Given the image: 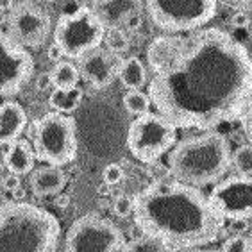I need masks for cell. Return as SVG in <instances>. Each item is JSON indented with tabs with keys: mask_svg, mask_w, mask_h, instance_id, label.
<instances>
[{
	"mask_svg": "<svg viewBox=\"0 0 252 252\" xmlns=\"http://www.w3.org/2000/svg\"><path fill=\"white\" fill-rule=\"evenodd\" d=\"M34 72V59L24 45L0 29V97L18 93Z\"/></svg>",
	"mask_w": 252,
	"mask_h": 252,
	"instance_id": "10",
	"label": "cell"
},
{
	"mask_svg": "<svg viewBox=\"0 0 252 252\" xmlns=\"http://www.w3.org/2000/svg\"><path fill=\"white\" fill-rule=\"evenodd\" d=\"M140 25H141V13H140V15H134L131 20H129V22H127L126 31H134V29H138Z\"/></svg>",
	"mask_w": 252,
	"mask_h": 252,
	"instance_id": "34",
	"label": "cell"
},
{
	"mask_svg": "<svg viewBox=\"0 0 252 252\" xmlns=\"http://www.w3.org/2000/svg\"><path fill=\"white\" fill-rule=\"evenodd\" d=\"M52 77H50V72H45L41 73L38 77V81H36V88H38L39 92H45V90H49V88H52Z\"/></svg>",
	"mask_w": 252,
	"mask_h": 252,
	"instance_id": "31",
	"label": "cell"
},
{
	"mask_svg": "<svg viewBox=\"0 0 252 252\" xmlns=\"http://www.w3.org/2000/svg\"><path fill=\"white\" fill-rule=\"evenodd\" d=\"M34 161H36V154H34L32 145H29L25 140H15L9 143L7 151L4 156V163L9 168L11 174L16 175H25L32 172Z\"/></svg>",
	"mask_w": 252,
	"mask_h": 252,
	"instance_id": "17",
	"label": "cell"
},
{
	"mask_svg": "<svg viewBox=\"0 0 252 252\" xmlns=\"http://www.w3.org/2000/svg\"><path fill=\"white\" fill-rule=\"evenodd\" d=\"M249 252H252V227H251V233H249Z\"/></svg>",
	"mask_w": 252,
	"mask_h": 252,
	"instance_id": "38",
	"label": "cell"
},
{
	"mask_svg": "<svg viewBox=\"0 0 252 252\" xmlns=\"http://www.w3.org/2000/svg\"><path fill=\"white\" fill-rule=\"evenodd\" d=\"M208 199L223 220L242 222L252 219V175L219 181Z\"/></svg>",
	"mask_w": 252,
	"mask_h": 252,
	"instance_id": "11",
	"label": "cell"
},
{
	"mask_svg": "<svg viewBox=\"0 0 252 252\" xmlns=\"http://www.w3.org/2000/svg\"><path fill=\"white\" fill-rule=\"evenodd\" d=\"M231 165L238 172V175H252V145L245 143V145L238 147L233 152L231 158Z\"/></svg>",
	"mask_w": 252,
	"mask_h": 252,
	"instance_id": "23",
	"label": "cell"
},
{
	"mask_svg": "<svg viewBox=\"0 0 252 252\" xmlns=\"http://www.w3.org/2000/svg\"><path fill=\"white\" fill-rule=\"evenodd\" d=\"M179 252H220V251H209V249H188V251H179Z\"/></svg>",
	"mask_w": 252,
	"mask_h": 252,
	"instance_id": "37",
	"label": "cell"
},
{
	"mask_svg": "<svg viewBox=\"0 0 252 252\" xmlns=\"http://www.w3.org/2000/svg\"><path fill=\"white\" fill-rule=\"evenodd\" d=\"M229 24H231V27H234V29H245V27H249V24H251V18H249V15H245L243 11H238V13H234V15L231 16Z\"/></svg>",
	"mask_w": 252,
	"mask_h": 252,
	"instance_id": "30",
	"label": "cell"
},
{
	"mask_svg": "<svg viewBox=\"0 0 252 252\" xmlns=\"http://www.w3.org/2000/svg\"><path fill=\"white\" fill-rule=\"evenodd\" d=\"M231 147L227 138L217 131L175 143L168 156L170 175L189 186H206L219 183L231 166Z\"/></svg>",
	"mask_w": 252,
	"mask_h": 252,
	"instance_id": "3",
	"label": "cell"
},
{
	"mask_svg": "<svg viewBox=\"0 0 252 252\" xmlns=\"http://www.w3.org/2000/svg\"><path fill=\"white\" fill-rule=\"evenodd\" d=\"M7 25L9 34L24 47H39L52 31L50 16L31 2L13 5Z\"/></svg>",
	"mask_w": 252,
	"mask_h": 252,
	"instance_id": "12",
	"label": "cell"
},
{
	"mask_svg": "<svg viewBox=\"0 0 252 252\" xmlns=\"http://www.w3.org/2000/svg\"><path fill=\"white\" fill-rule=\"evenodd\" d=\"M143 5L158 29L175 34L208 25L217 15L219 0H143Z\"/></svg>",
	"mask_w": 252,
	"mask_h": 252,
	"instance_id": "6",
	"label": "cell"
},
{
	"mask_svg": "<svg viewBox=\"0 0 252 252\" xmlns=\"http://www.w3.org/2000/svg\"><path fill=\"white\" fill-rule=\"evenodd\" d=\"M93 2H95V0H93Z\"/></svg>",
	"mask_w": 252,
	"mask_h": 252,
	"instance_id": "40",
	"label": "cell"
},
{
	"mask_svg": "<svg viewBox=\"0 0 252 252\" xmlns=\"http://www.w3.org/2000/svg\"><path fill=\"white\" fill-rule=\"evenodd\" d=\"M177 36H158L156 39H152L151 45L147 47V66L151 72H158L163 64H166L170 61V58L175 54L177 45H179Z\"/></svg>",
	"mask_w": 252,
	"mask_h": 252,
	"instance_id": "18",
	"label": "cell"
},
{
	"mask_svg": "<svg viewBox=\"0 0 252 252\" xmlns=\"http://www.w3.org/2000/svg\"><path fill=\"white\" fill-rule=\"evenodd\" d=\"M64 186H66V175L61 166H43V168L34 170L31 175V189L38 197L58 195Z\"/></svg>",
	"mask_w": 252,
	"mask_h": 252,
	"instance_id": "16",
	"label": "cell"
},
{
	"mask_svg": "<svg viewBox=\"0 0 252 252\" xmlns=\"http://www.w3.org/2000/svg\"><path fill=\"white\" fill-rule=\"evenodd\" d=\"M45 2H50V4H52V2H56V0H45Z\"/></svg>",
	"mask_w": 252,
	"mask_h": 252,
	"instance_id": "39",
	"label": "cell"
},
{
	"mask_svg": "<svg viewBox=\"0 0 252 252\" xmlns=\"http://www.w3.org/2000/svg\"><path fill=\"white\" fill-rule=\"evenodd\" d=\"M147 93L177 129L211 131L242 117L252 97V58L227 31L199 29L152 72Z\"/></svg>",
	"mask_w": 252,
	"mask_h": 252,
	"instance_id": "1",
	"label": "cell"
},
{
	"mask_svg": "<svg viewBox=\"0 0 252 252\" xmlns=\"http://www.w3.org/2000/svg\"><path fill=\"white\" fill-rule=\"evenodd\" d=\"M134 223L166 251L199 249L219 240L225 220L197 186L156 181L134 197Z\"/></svg>",
	"mask_w": 252,
	"mask_h": 252,
	"instance_id": "2",
	"label": "cell"
},
{
	"mask_svg": "<svg viewBox=\"0 0 252 252\" xmlns=\"http://www.w3.org/2000/svg\"><path fill=\"white\" fill-rule=\"evenodd\" d=\"M93 11L106 29H126L134 15L143 13V0H95Z\"/></svg>",
	"mask_w": 252,
	"mask_h": 252,
	"instance_id": "14",
	"label": "cell"
},
{
	"mask_svg": "<svg viewBox=\"0 0 252 252\" xmlns=\"http://www.w3.org/2000/svg\"><path fill=\"white\" fill-rule=\"evenodd\" d=\"M36 159L47 165L63 166L72 163L77 156L75 122L64 113L50 111L32 124L31 131Z\"/></svg>",
	"mask_w": 252,
	"mask_h": 252,
	"instance_id": "5",
	"label": "cell"
},
{
	"mask_svg": "<svg viewBox=\"0 0 252 252\" xmlns=\"http://www.w3.org/2000/svg\"><path fill=\"white\" fill-rule=\"evenodd\" d=\"M219 2H223L225 5H231V7H240V5H245L252 0H219Z\"/></svg>",
	"mask_w": 252,
	"mask_h": 252,
	"instance_id": "35",
	"label": "cell"
},
{
	"mask_svg": "<svg viewBox=\"0 0 252 252\" xmlns=\"http://www.w3.org/2000/svg\"><path fill=\"white\" fill-rule=\"evenodd\" d=\"M27 127V113L18 102L7 100L0 104V143L9 145L18 140Z\"/></svg>",
	"mask_w": 252,
	"mask_h": 252,
	"instance_id": "15",
	"label": "cell"
},
{
	"mask_svg": "<svg viewBox=\"0 0 252 252\" xmlns=\"http://www.w3.org/2000/svg\"><path fill=\"white\" fill-rule=\"evenodd\" d=\"M102 181L106 186H117L124 181V168L117 163H109L102 170Z\"/></svg>",
	"mask_w": 252,
	"mask_h": 252,
	"instance_id": "26",
	"label": "cell"
},
{
	"mask_svg": "<svg viewBox=\"0 0 252 252\" xmlns=\"http://www.w3.org/2000/svg\"><path fill=\"white\" fill-rule=\"evenodd\" d=\"M118 79H120L122 86L127 90H141L147 84V66L140 58L129 56V58L122 59Z\"/></svg>",
	"mask_w": 252,
	"mask_h": 252,
	"instance_id": "19",
	"label": "cell"
},
{
	"mask_svg": "<svg viewBox=\"0 0 252 252\" xmlns=\"http://www.w3.org/2000/svg\"><path fill=\"white\" fill-rule=\"evenodd\" d=\"M104 43L109 52L124 54L129 49V36H127L126 29H106V36H104Z\"/></svg>",
	"mask_w": 252,
	"mask_h": 252,
	"instance_id": "24",
	"label": "cell"
},
{
	"mask_svg": "<svg viewBox=\"0 0 252 252\" xmlns=\"http://www.w3.org/2000/svg\"><path fill=\"white\" fill-rule=\"evenodd\" d=\"M220 252H249V236L234 234L222 243Z\"/></svg>",
	"mask_w": 252,
	"mask_h": 252,
	"instance_id": "28",
	"label": "cell"
},
{
	"mask_svg": "<svg viewBox=\"0 0 252 252\" xmlns=\"http://www.w3.org/2000/svg\"><path fill=\"white\" fill-rule=\"evenodd\" d=\"M122 59L107 49H93L79 58V73L95 90H104L118 77Z\"/></svg>",
	"mask_w": 252,
	"mask_h": 252,
	"instance_id": "13",
	"label": "cell"
},
{
	"mask_svg": "<svg viewBox=\"0 0 252 252\" xmlns=\"http://www.w3.org/2000/svg\"><path fill=\"white\" fill-rule=\"evenodd\" d=\"M177 127L159 113H145L131 122L127 131V149L141 163H152L174 149Z\"/></svg>",
	"mask_w": 252,
	"mask_h": 252,
	"instance_id": "8",
	"label": "cell"
},
{
	"mask_svg": "<svg viewBox=\"0 0 252 252\" xmlns=\"http://www.w3.org/2000/svg\"><path fill=\"white\" fill-rule=\"evenodd\" d=\"M106 36V27L92 7H79L59 16L54 27V43L64 58L79 59L86 52L98 49Z\"/></svg>",
	"mask_w": 252,
	"mask_h": 252,
	"instance_id": "7",
	"label": "cell"
},
{
	"mask_svg": "<svg viewBox=\"0 0 252 252\" xmlns=\"http://www.w3.org/2000/svg\"><path fill=\"white\" fill-rule=\"evenodd\" d=\"M126 236L117 223L100 215L88 213L70 225L64 240L66 252H122Z\"/></svg>",
	"mask_w": 252,
	"mask_h": 252,
	"instance_id": "9",
	"label": "cell"
},
{
	"mask_svg": "<svg viewBox=\"0 0 252 252\" xmlns=\"http://www.w3.org/2000/svg\"><path fill=\"white\" fill-rule=\"evenodd\" d=\"M240 122H242V129L245 132V138H247L249 143L252 145V97L249 98L247 106H245L242 117H240Z\"/></svg>",
	"mask_w": 252,
	"mask_h": 252,
	"instance_id": "29",
	"label": "cell"
},
{
	"mask_svg": "<svg viewBox=\"0 0 252 252\" xmlns=\"http://www.w3.org/2000/svg\"><path fill=\"white\" fill-rule=\"evenodd\" d=\"M122 100H124V107L134 117H140V115L151 111V97H149V93H143L141 90H127Z\"/></svg>",
	"mask_w": 252,
	"mask_h": 252,
	"instance_id": "22",
	"label": "cell"
},
{
	"mask_svg": "<svg viewBox=\"0 0 252 252\" xmlns=\"http://www.w3.org/2000/svg\"><path fill=\"white\" fill-rule=\"evenodd\" d=\"M122 252H166V249L163 247V243H159L152 236L141 234L140 238H134L129 243H126Z\"/></svg>",
	"mask_w": 252,
	"mask_h": 252,
	"instance_id": "25",
	"label": "cell"
},
{
	"mask_svg": "<svg viewBox=\"0 0 252 252\" xmlns=\"http://www.w3.org/2000/svg\"><path fill=\"white\" fill-rule=\"evenodd\" d=\"M50 77H52L54 88H70L77 86L81 73H79V68L70 61H59L50 70Z\"/></svg>",
	"mask_w": 252,
	"mask_h": 252,
	"instance_id": "21",
	"label": "cell"
},
{
	"mask_svg": "<svg viewBox=\"0 0 252 252\" xmlns=\"http://www.w3.org/2000/svg\"><path fill=\"white\" fill-rule=\"evenodd\" d=\"M64 58V54L61 52V49H59L58 45L52 43L50 45V49H49V59L50 61H54V63H59V61H63Z\"/></svg>",
	"mask_w": 252,
	"mask_h": 252,
	"instance_id": "32",
	"label": "cell"
},
{
	"mask_svg": "<svg viewBox=\"0 0 252 252\" xmlns=\"http://www.w3.org/2000/svg\"><path fill=\"white\" fill-rule=\"evenodd\" d=\"M4 185V188H7V189H11V191H15V189H18L20 188V175H16V174H11L7 179L2 183Z\"/></svg>",
	"mask_w": 252,
	"mask_h": 252,
	"instance_id": "33",
	"label": "cell"
},
{
	"mask_svg": "<svg viewBox=\"0 0 252 252\" xmlns=\"http://www.w3.org/2000/svg\"><path fill=\"white\" fill-rule=\"evenodd\" d=\"M61 225L50 211L31 202L0 206V252H56Z\"/></svg>",
	"mask_w": 252,
	"mask_h": 252,
	"instance_id": "4",
	"label": "cell"
},
{
	"mask_svg": "<svg viewBox=\"0 0 252 252\" xmlns=\"http://www.w3.org/2000/svg\"><path fill=\"white\" fill-rule=\"evenodd\" d=\"M113 211L115 215L126 219L129 215L134 213V197H129V195H118L115 202H113Z\"/></svg>",
	"mask_w": 252,
	"mask_h": 252,
	"instance_id": "27",
	"label": "cell"
},
{
	"mask_svg": "<svg viewBox=\"0 0 252 252\" xmlns=\"http://www.w3.org/2000/svg\"><path fill=\"white\" fill-rule=\"evenodd\" d=\"M13 9V0H0V11Z\"/></svg>",
	"mask_w": 252,
	"mask_h": 252,
	"instance_id": "36",
	"label": "cell"
},
{
	"mask_svg": "<svg viewBox=\"0 0 252 252\" xmlns=\"http://www.w3.org/2000/svg\"><path fill=\"white\" fill-rule=\"evenodd\" d=\"M84 93L79 86H70V88H54L49 95V106L52 107V111L64 113L70 115L81 106Z\"/></svg>",
	"mask_w": 252,
	"mask_h": 252,
	"instance_id": "20",
	"label": "cell"
}]
</instances>
